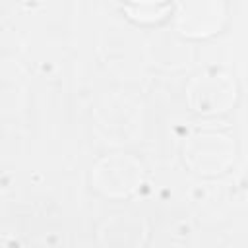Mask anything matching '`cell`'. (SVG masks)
I'll list each match as a JSON object with an SVG mask.
<instances>
[{"label": "cell", "mask_w": 248, "mask_h": 248, "mask_svg": "<svg viewBox=\"0 0 248 248\" xmlns=\"http://www.w3.org/2000/svg\"><path fill=\"white\" fill-rule=\"evenodd\" d=\"M132 2H136V4H140V6H157V4H161V2H165V0H132Z\"/></svg>", "instance_id": "obj_5"}, {"label": "cell", "mask_w": 248, "mask_h": 248, "mask_svg": "<svg viewBox=\"0 0 248 248\" xmlns=\"http://www.w3.org/2000/svg\"><path fill=\"white\" fill-rule=\"evenodd\" d=\"M184 157L198 172H221L232 161V141L223 134L200 132L186 141Z\"/></svg>", "instance_id": "obj_1"}, {"label": "cell", "mask_w": 248, "mask_h": 248, "mask_svg": "<svg viewBox=\"0 0 248 248\" xmlns=\"http://www.w3.org/2000/svg\"><path fill=\"white\" fill-rule=\"evenodd\" d=\"M190 105L202 112H221L234 101V81L225 74H200L188 87Z\"/></svg>", "instance_id": "obj_4"}, {"label": "cell", "mask_w": 248, "mask_h": 248, "mask_svg": "<svg viewBox=\"0 0 248 248\" xmlns=\"http://www.w3.org/2000/svg\"><path fill=\"white\" fill-rule=\"evenodd\" d=\"M223 21L225 0H178L176 23L186 35H211L221 29Z\"/></svg>", "instance_id": "obj_3"}, {"label": "cell", "mask_w": 248, "mask_h": 248, "mask_svg": "<svg viewBox=\"0 0 248 248\" xmlns=\"http://www.w3.org/2000/svg\"><path fill=\"white\" fill-rule=\"evenodd\" d=\"M141 182V165L130 155H112L93 169V184L105 196H128Z\"/></svg>", "instance_id": "obj_2"}]
</instances>
